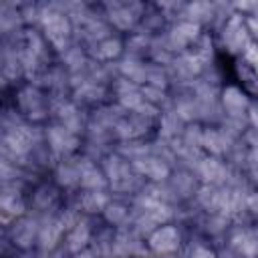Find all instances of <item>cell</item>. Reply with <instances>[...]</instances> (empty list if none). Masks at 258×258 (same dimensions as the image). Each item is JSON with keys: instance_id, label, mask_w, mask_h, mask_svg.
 Here are the masks:
<instances>
[{"instance_id": "1", "label": "cell", "mask_w": 258, "mask_h": 258, "mask_svg": "<svg viewBox=\"0 0 258 258\" xmlns=\"http://www.w3.org/2000/svg\"><path fill=\"white\" fill-rule=\"evenodd\" d=\"M131 165L127 163V159L119 157V155H109L105 159V173L111 179L113 189L117 191H127L133 187V175H131Z\"/></svg>"}, {"instance_id": "2", "label": "cell", "mask_w": 258, "mask_h": 258, "mask_svg": "<svg viewBox=\"0 0 258 258\" xmlns=\"http://www.w3.org/2000/svg\"><path fill=\"white\" fill-rule=\"evenodd\" d=\"M147 244H149V250L159 254V256L171 254V252H175L179 248V232L173 226H159L147 238Z\"/></svg>"}, {"instance_id": "3", "label": "cell", "mask_w": 258, "mask_h": 258, "mask_svg": "<svg viewBox=\"0 0 258 258\" xmlns=\"http://www.w3.org/2000/svg\"><path fill=\"white\" fill-rule=\"evenodd\" d=\"M40 16H42L40 20H42V26H44V30H46L48 40H50L56 48H64L67 36H69V30H71L67 16L60 14V12H48V14H40Z\"/></svg>"}, {"instance_id": "4", "label": "cell", "mask_w": 258, "mask_h": 258, "mask_svg": "<svg viewBox=\"0 0 258 258\" xmlns=\"http://www.w3.org/2000/svg\"><path fill=\"white\" fill-rule=\"evenodd\" d=\"M198 32H200V26L196 22H189V20L177 22L165 38V50H183L191 40H196Z\"/></svg>"}, {"instance_id": "5", "label": "cell", "mask_w": 258, "mask_h": 258, "mask_svg": "<svg viewBox=\"0 0 258 258\" xmlns=\"http://www.w3.org/2000/svg\"><path fill=\"white\" fill-rule=\"evenodd\" d=\"M131 167L139 175H145L153 181H163L165 177H169V163L159 159L157 155H143L139 159H133Z\"/></svg>"}, {"instance_id": "6", "label": "cell", "mask_w": 258, "mask_h": 258, "mask_svg": "<svg viewBox=\"0 0 258 258\" xmlns=\"http://www.w3.org/2000/svg\"><path fill=\"white\" fill-rule=\"evenodd\" d=\"M196 169H198L200 179L206 185H222V183H226V179L230 175L228 167L218 157H202L200 163L196 165Z\"/></svg>"}, {"instance_id": "7", "label": "cell", "mask_w": 258, "mask_h": 258, "mask_svg": "<svg viewBox=\"0 0 258 258\" xmlns=\"http://www.w3.org/2000/svg\"><path fill=\"white\" fill-rule=\"evenodd\" d=\"M46 137H48V145H50V149H52L54 155H69L71 151H75V147L79 143L77 135L71 133L69 129H64L62 125L50 127L48 133H46Z\"/></svg>"}, {"instance_id": "8", "label": "cell", "mask_w": 258, "mask_h": 258, "mask_svg": "<svg viewBox=\"0 0 258 258\" xmlns=\"http://www.w3.org/2000/svg\"><path fill=\"white\" fill-rule=\"evenodd\" d=\"M143 252L139 234L135 232H117L113 238V258H133Z\"/></svg>"}, {"instance_id": "9", "label": "cell", "mask_w": 258, "mask_h": 258, "mask_svg": "<svg viewBox=\"0 0 258 258\" xmlns=\"http://www.w3.org/2000/svg\"><path fill=\"white\" fill-rule=\"evenodd\" d=\"M79 165V171H81V185L87 189V191H97V189H105L107 187V179H105V173L97 169V165L91 161V159H79L77 161Z\"/></svg>"}, {"instance_id": "10", "label": "cell", "mask_w": 258, "mask_h": 258, "mask_svg": "<svg viewBox=\"0 0 258 258\" xmlns=\"http://www.w3.org/2000/svg\"><path fill=\"white\" fill-rule=\"evenodd\" d=\"M64 232L62 224L58 218H48L38 226V246L44 252H52L56 250V244L60 240V234Z\"/></svg>"}, {"instance_id": "11", "label": "cell", "mask_w": 258, "mask_h": 258, "mask_svg": "<svg viewBox=\"0 0 258 258\" xmlns=\"http://www.w3.org/2000/svg\"><path fill=\"white\" fill-rule=\"evenodd\" d=\"M18 105L28 117H34V119L44 117V111H46L44 109V99L38 93V89H34V87H24L18 93Z\"/></svg>"}, {"instance_id": "12", "label": "cell", "mask_w": 258, "mask_h": 258, "mask_svg": "<svg viewBox=\"0 0 258 258\" xmlns=\"http://www.w3.org/2000/svg\"><path fill=\"white\" fill-rule=\"evenodd\" d=\"M12 240L20 248L32 246V242L38 240V224L32 218H22V220L14 222V226H12Z\"/></svg>"}, {"instance_id": "13", "label": "cell", "mask_w": 258, "mask_h": 258, "mask_svg": "<svg viewBox=\"0 0 258 258\" xmlns=\"http://www.w3.org/2000/svg\"><path fill=\"white\" fill-rule=\"evenodd\" d=\"M224 44H228V48L232 52H238V50H242V46L248 44V32H246V28H244V24H242V20L238 16H234L226 24V28H224Z\"/></svg>"}, {"instance_id": "14", "label": "cell", "mask_w": 258, "mask_h": 258, "mask_svg": "<svg viewBox=\"0 0 258 258\" xmlns=\"http://www.w3.org/2000/svg\"><path fill=\"white\" fill-rule=\"evenodd\" d=\"M222 103L228 113V117H244L248 109V97L238 87H228L222 93Z\"/></svg>"}, {"instance_id": "15", "label": "cell", "mask_w": 258, "mask_h": 258, "mask_svg": "<svg viewBox=\"0 0 258 258\" xmlns=\"http://www.w3.org/2000/svg\"><path fill=\"white\" fill-rule=\"evenodd\" d=\"M232 248L244 256V258H256L258 256V234L252 230H238L232 236Z\"/></svg>"}, {"instance_id": "16", "label": "cell", "mask_w": 258, "mask_h": 258, "mask_svg": "<svg viewBox=\"0 0 258 258\" xmlns=\"http://www.w3.org/2000/svg\"><path fill=\"white\" fill-rule=\"evenodd\" d=\"M141 10L139 4H111L109 18L117 28H131L137 20V12Z\"/></svg>"}, {"instance_id": "17", "label": "cell", "mask_w": 258, "mask_h": 258, "mask_svg": "<svg viewBox=\"0 0 258 258\" xmlns=\"http://www.w3.org/2000/svg\"><path fill=\"white\" fill-rule=\"evenodd\" d=\"M232 139H234V137H230L224 129H206V131H204V141H202V145H204L210 153L222 155V153H226V151L230 149Z\"/></svg>"}, {"instance_id": "18", "label": "cell", "mask_w": 258, "mask_h": 258, "mask_svg": "<svg viewBox=\"0 0 258 258\" xmlns=\"http://www.w3.org/2000/svg\"><path fill=\"white\" fill-rule=\"evenodd\" d=\"M91 242V230H89V224L85 220H79L67 234V250L77 254L81 250L87 248V244Z\"/></svg>"}, {"instance_id": "19", "label": "cell", "mask_w": 258, "mask_h": 258, "mask_svg": "<svg viewBox=\"0 0 258 258\" xmlns=\"http://www.w3.org/2000/svg\"><path fill=\"white\" fill-rule=\"evenodd\" d=\"M222 200H224V189H220L218 185H204L198 191V202L212 214L222 212Z\"/></svg>"}, {"instance_id": "20", "label": "cell", "mask_w": 258, "mask_h": 258, "mask_svg": "<svg viewBox=\"0 0 258 258\" xmlns=\"http://www.w3.org/2000/svg\"><path fill=\"white\" fill-rule=\"evenodd\" d=\"M119 71L123 75V79L139 85V83H145L147 81V64H141L139 60L135 58H125L121 64H119Z\"/></svg>"}, {"instance_id": "21", "label": "cell", "mask_w": 258, "mask_h": 258, "mask_svg": "<svg viewBox=\"0 0 258 258\" xmlns=\"http://www.w3.org/2000/svg\"><path fill=\"white\" fill-rule=\"evenodd\" d=\"M79 204L85 212L89 214H95V212H103L107 206H109V198L103 189H97V191H85L81 198H79Z\"/></svg>"}, {"instance_id": "22", "label": "cell", "mask_w": 258, "mask_h": 258, "mask_svg": "<svg viewBox=\"0 0 258 258\" xmlns=\"http://www.w3.org/2000/svg\"><path fill=\"white\" fill-rule=\"evenodd\" d=\"M58 119H60V125L64 127V129H69L71 133H79L81 131V115H79V111H77V107L75 105H71V103H62L60 107H58Z\"/></svg>"}, {"instance_id": "23", "label": "cell", "mask_w": 258, "mask_h": 258, "mask_svg": "<svg viewBox=\"0 0 258 258\" xmlns=\"http://www.w3.org/2000/svg\"><path fill=\"white\" fill-rule=\"evenodd\" d=\"M183 119L175 113V111H165L163 115H161V135L163 137H167V139H173V137H177L183 129Z\"/></svg>"}, {"instance_id": "24", "label": "cell", "mask_w": 258, "mask_h": 258, "mask_svg": "<svg viewBox=\"0 0 258 258\" xmlns=\"http://www.w3.org/2000/svg\"><path fill=\"white\" fill-rule=\"evenodd\" d=\"M56 181L62 187H75L81 183V171L77 163H60L56 169Z\"/></svg>"}, {"instance_id": "25", "label": "cell", "mask_w": 258, "mask_h": 258, "mask_svg": "<svg viewBox=\"0 0 258 258\" xmlns=\"http://www.w3.org/2000/svg\"><path fill=\"white\" fill-rule=\"evenodd\" d=\"M22 202H20V198H18V191L16 189H8V185L4 187V194H2V212L6 214V216H16V214H20L22 212Z\"/></svg>"}, {"instance_id": "26", "label": "cell", "mask_w": 258, "mask_h": 258, "mask_svg": "<svg viewBox=\"0 0 258 258\" xmlns=\"http://www.w3.org/2000/svg\"><path fill=\"white\" fill-rule=\"evenodd\" d=\"M143 103V95H141V89L139 87H133L129 91H123L119 93V105L125 109V111H135L139 105Z\"/></svg>"}, {"instance_id": "27", "label": "cell", "mask_w": 258, "mask_h": 258, "mask_svg": "<svg viewBox=\"0 0 258 258\" xmlns=\"http://www.w3.org/2000/svg\"><path fill=\"white\" fill-rule=\"evenodd\" d=\"M105 93V89L101 85H97L95 81H87V83H81V87L77 89V97L79 99H85V101H95V99H101Z\"/></svg>"}, {"instance_id": "28", "label": "cell", "mask_w": 258, "mask_h": 258, "mask_svg": "<svg viewBox=\"0 0 258 258\" xmlns=\"http://www.w3.org/2000/svg\"><path fill=\"white\" fill-rule=\"evenodd\" d=\"M103 214H105V220L109 224H125V220H127V208L123 204H111L109 202V206L103 210Z\"/></svg>"}, {"instance_id": "29", "label": "cell", "mask_w": 258, "mask_h": 258, "mask_svg": "<svg viewBox=\"0 0 258 258\" xmlns=\"http://www.w3.org/2000/svg\"><path fill=\"white\" fill-rule=\"evenodd\" d=\"M121 52V42L117 38H105L97 46V56L99 58H115Z\"/></svg>"}, {"instance_id": "30", "label": "cell", "mask_w": 258, "mask_h": 258, "mask_svg": "<svg viewBox=\"0 0 258 258\" xmlns=\"http://www.w3.org/2000/svg\"><path fill=\"white\" fill-rule=\"evenodd\" d=\"M147 83L149 87L163 89L167 85V75L161 69V64H147Z\"/></svg>"}, {"instance_id": "31", "label": "cell", "mask_w": 258, "mask_h": 258, "mask_svg": "<svg viewBox=\"0 0 258 258\" xmlns=\"http://www.w3.org/2000/svg\"><path fill=\"white\" fill-rule=\"evenodd\" d=\"M210 14H212V8L206 2H196V4H189L187 6V20L189 22H196L198 24V20H204Z\"/></svg>"}, {"instance_id": "32", "label": "cell", "mask_w": 258, "mask_h": 258, "mask_svg": "<svg viewBox=\"0 0 258 258\" xmlns=\"http://www.w3.org/2000/svg\"><path fill=\"white\" fill-rule=\"evenodd\" d=\"M62 58H64L67 67H69L73 73H77V71H81V69L85 67V58H83V52H81L79 48H67L64 54H62Z\"/></svg>"}, {"instance_id": "33", "label": "cell", "mask_w": 258, "mask_h": 258, "mask_svg": "<svg viewBox=\"0 0 258 258\" xmlns=\"http://www.w3.org/2000/svg\"><path fill=\"white\" fill-rule=\"evenodd\" d=\"M202 141H204V131L198 127V125H191L187 129H183V143L189 145V147H202Z\"/></svg>"}, {"instance_id": "34", "label": "cell", "mask_w": 258, "mask_h": 258, "mask_svg": "<svg viewBox=\"0 0 258 258\" xmlns=\"http://www.w3.org/2000/svg\"><path fill=\"white\" fill-rule=\"evenodd\" d=\"M141 95H143V101H147V103H151V105H155V107H159L163 101H165V93H163V89H157V87H143L141 89Z\"/></svg>"}, {"instance_id": "35", "label": "cell", "mask_w": 258, "mask_h": 258, "mask_svg": "<svg viewBox=\"0 0 258 258\" xmlns=\"http://www.w3.org/2000/svg\"><path fill=\"white\" fill-rule=\"evenodd\" d=\"M121 153H123V155H129L131 161H133V159H139V157H143V155H149V147L143 145V143H135V141L131 139L125 147H121Z\"/></svg>"}, {"instance_id": "36", "label": "cell", "mask_w": 258, "mask_h": 258, "mask_svg": "<svg viewBox=\"0 0 258 258\" xmlns=\"http://www.w3.org/2000/svg\"><path fill=\"white\" fill-rule=\"evenodd\" d=\"M87 36L89 38H97V40H105V36H107V28L101 24V22H95V20H91L89 22V26H87Z\"/></svg>"}, {"instance_id": "37", "label": "cell", "mask_w": 258, "mask_h": 258, "mask_svg": "<svg viewBox=\"0 0 258 258\" xmlns=\"http://www.w3.org/2000/svg\"><path fill=\"white\" fill-rule=\"evenodd\" d=\"M224 228H226V216L224 214H212V218L208 220V232L220 234Z\"/></svg>"}, {"instance_id": "38", "label": "cell", "mask_w": 258, "mask_h": 258, "mask_svg": "<svg viewBox=\"0 0 258 258\" xmlns=\"http://www.w3.org/2000/svg\"><path fill=\"white\" fill-rule=\"evenodd\" d=\"M147 44H149L147 36H145V34H137V36H131V38H129L127 48H129L131 52H137V50H143Z\"/></svg>"}, {"instance_id": "39", "label": "cell", "mask_w": 258, "mask_h": 258, "mask_svg": "<svg viewBox=\"0 0 258 258\" xmlns=\"http://www.w3.org/2000/svg\"><path fill=\"white\" fill-rule=\"evenodd\" d=\"M189 258H216V254L212 250L204 248V246H196V248H191Z\"/></svg>"}, {"instance_id": "40", "label": "cell", "mask_w": 258, "mask_h": 258, "mask_svg": "<svg viewBox=\"0 0 258 258\" xmlns=\"http://www.w3.org/2000/svg\"><path fill=\"white\" fill-rule=\"evenodd\" d=\"M246 208H248L252 214L258 216V194H248V198H246Z\"/></svg>"}, {"instance_id": "41", "label": "cell", "mask_w": 258, "mask_h": 258, "mask_svg": "<svg viewBox=\"0 0 258 258\" xmlns=\"http://www.w3.org/2000/svg\"><path fill=\"white\" fill-rule=\"evenodd\" d=\"M248 161L254 169H258V143H252V149L248 153Z\"/></svg>"}, {"instance_id": "42", "label": "cell", "mask_w": 258, "mask_h": 258, "mask_svg": "<svg viewBox=\"0 0 258 258\" xmlns=\"http://www.w3.org/2000/svg\"><path fill=\"white\" fill-rule=\"evenodd\" d=\"M75 258H99V254H97L93 248H85V250L77 252V254H75Z\"/></svg>"}, {"instance_id": "43", "label": "cell", "mask_w": 258, "mask_h": 258, "mask_svg": "<svg viewBox=\"0 0 258 258\" xmlns=\"http://www.w3.org/2000/svg\"><path fill=\"white\" fill-rule=\"evenodd\" d=\"M250 123H252L254 129L258 131V105H252V107H250Z\"/></svg>"}, {"instance_id": "44", "label": "cell", "mask_w": 258, "mask_h": 258, "mask_svg": "<svg viewBox=\"0 0 258 258\" xmlns=\"http://www.w3.org/2000/svg\"><path fill=\"white\" fill-rule=\"evenodd\" d=\"M256 181H258V171H256Z\"/></svg>"}]
</instances>
